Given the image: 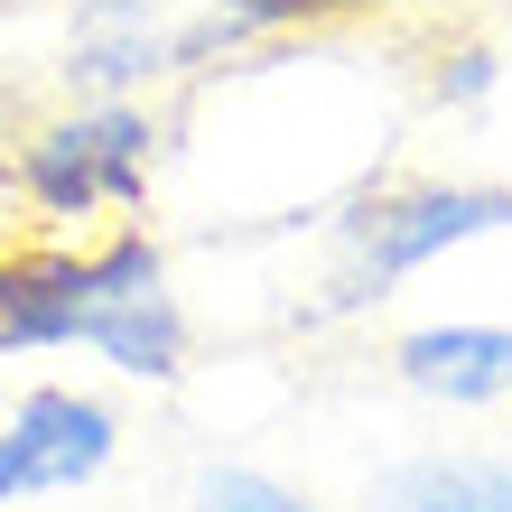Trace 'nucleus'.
Returning <instances> with one entry per match:
<instances>
[{"mask_svg": "<svg viewBox=\"0 0 512 512\" xmlns=\"http://www.w3.org/2000/svg\"><path fill=\"white\" fill-rule=\"evenodd\" d=\"M0 140L38 243H103L112 224H140L149 177L168 159V122L149 103H47Z\"/></svg>", "mask_w": 512, "mask_h": 512, "instance_id": "f257e3e1", "label": "nucleus"}, {"mask_svg": "<svg viewBox=\"0 0 512 512\" xmlns=\"http://www.w3.org/2000/svg\"><path fill=\"white\" fill-rule=\"evenodd\" d=\"M485 233H512V187H466V177H401V187H364L336 215L345 261L326 270V298L308 317H354L382 308L410 270H429L447 252L485 243Z\"/></svg>", "mask_w": 512, "mask_h": 512, "instance_id": "f03ea898", "label": "nucleus"}, {"mask_svg": "<svg viewBox=\"0 0 512 512\" xmlns=\"http://www.w3.org/2000/svg\"><path fill=\"white\" fill-rule=\"evenodd\" d=\"M84 354H103L122 382H177L196 354L187 298L168 289V252L149 224H112L94 243V317H84Z\"/></svg>", "mask_w": 512, "mask_h": 512, "instance_id": "7ed1b4c3", "label": "nucleus"}, {"mask_svg": "<svg viewBox=\"0 0 512 512\" xmlns=\"http://www.w3.org/2000/svg\"><path fill=\"white\" fill-rule=\"evenodd\" d=\"M112 457H122V410H112L103 391H75V382L19 391V401L0 410V512L103 485Z\"/></svg>", "mask_w": 512, "mask_h": 512, "instance_id": "20e7f679", "label": "nucleus"}, {"mask_svg": "<svg viewBox=\"0 0 512 512\" xmlns=\"http://www.w3.org/2000/svg\"><path fill=\"white\" fill-rule=\"evenodd\" d=\"M66 103H149L177 84V0H66Z\"/></svg>", "mask_w": 512, "mask_h": 512, "instance_id": "39448f33", "label": "nucleus"}, {"mask_svg": "<svg viewBox=\"0 0 512 512\" xmlns=\"http://www.w3.org/2000/svg\"><path fill=\"white\" fill-rule=\"evenodd\" d=\"M382 364L401 391H419L438 410H494L512 401V326H475V317L410 326V336L382 345Z\"/></svg>", "mask_w": 512, "mask_h": 512, "instance_id": "423d86ee", "label": "nucleus"}, {"mask_svg": "<svg viewBox=\"0 0 512 512\" xmlns=\"http://www.w3.org/2000/svg\"><path fill=\"white\" fill-rule=\"evenodd\" d=\"M364 512H512V457H401Z\"/></svg>", "mask_w": 512, "mask_h": 512, "instance_id": "0eeeda50", "label": "nucleus"}, {"mask_svg": "<svg viewBox=\"0 0 512 512\" xmlns=\"http://www.w3.org/2000/svg\"><path fill=\"white\" fill-rule=\"evenodd\" d=\"M187 512H326V503L280 485V475H261V466H196Z\"/></svg>", "mask_w": 512, "mask_h": 512, "instance_id": "6e6552de", "label": "nucleus"}, {"mask_svg": "<svg viewBox=\"0 0 512 512\" xmlns=\"http://www.w3.org/2000/svg\"><path fill=\"white\" fill-rule=\"evenodd\" d=\"M494 75H503L494 38H457V47H438V75H429V94H438L447 112H475V103L494 94Z\"/></svg>", "mask_w": 512, "mask_h": 512, "instance_id": "1a4fd4ad", "label": "nucleus"}, {"mask_svg": "<svg viewBox=\"0 0 512 512\" xmlns=\"http://www.w3.org/2000/svg\"><path fill=\"white\" fill-rule=\"evenodd\" d=\"M354 10H364V0H354Z\"/></svg>", "mask_w": 512, "mask_h": 512, "instance_id": "9d476101", "label": "nucleus"}, {"mask_svg": "<svg viewBox=\"0 0 512 512\" xmlns=\"http://www.w3.org/2000/svg\"><path fill=\"white\" fill-rule=\"evenodd\" d=\"M0 10H10V0H0Z\"/></svg>", "mask_w": 512, "mask_h": 512, "instance_id": "9b49d317", "label": "nucleus"}]
</instances>
